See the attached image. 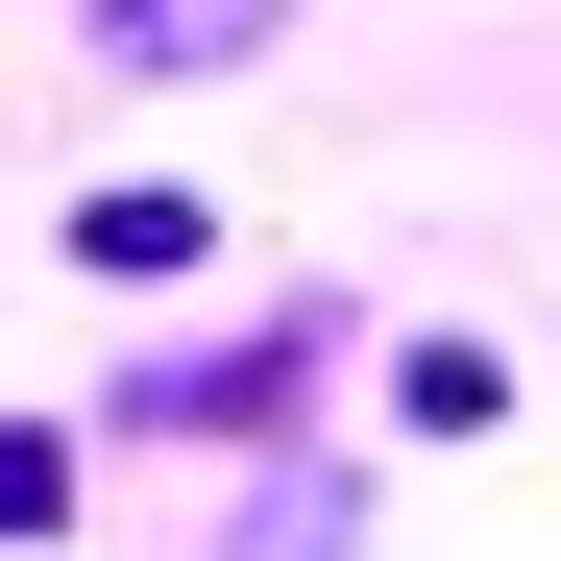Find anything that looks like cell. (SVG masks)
I'll use <instances>...</instances> for the list:
<instances>
[{
	"mask_svg": "<svg viewBox=\"0 0 561 561\" xmlns=\"http://www.w3.org/2000/svg\"><path fill=\"white\" fill-rule=\"evenodd\" d=\"M99 49H147V73H220V49H268V0H99Z\"/></svg>",
	"mask_w": 561,
	"mask_h": 561,
	"instance_id": "cell-1",
	"label": "cell"
},
{
	"mask_svg": "<svg viewBox=\"0 0 561 561\" xmlns=\"http://www.w3.org/2000/svg\"><path fill=\"white\" fill-rule=\"evenodd\" d=\"M73 268H196V196H73Z\"/></svg>",
	"mask_w": 561,
	"mask_h": 561,
	"instance_id": "cell-2",
	"label": "cell"
}]
</instances>
